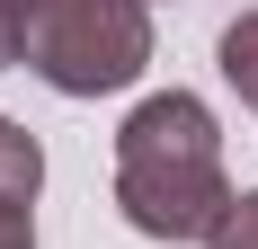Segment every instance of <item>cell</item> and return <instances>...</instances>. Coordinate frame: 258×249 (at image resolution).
I'll return each mask as SVG.
<instances>
[{
  "instance_id": "1",
  "label": "cell",
  "mask_w": 258,
  "mask_h": 249,
  "mask_svg": "<svg viewBox=\"0 0 258 249\" xmlns=\"http://www.w3.org/2000/svg\"><path fill=\"white\" fill-rule=\"evenodd\" d=\"M116 214L143 240H214V223L232 214L223 134L196 89H152L116 125Z\"/></svg>"
},
{
  "instance_id": "2",
  "label": "cell",
  "mask_w": 258,
  "mask_h": 249,
  "mask_svg": "<svg viewBox=\"0 0 258 249\" xmlns=\"http://www.w3.org/2000/svg\"><path fill=\"white\" fill-rule=\"evenodd\" d=\"M18 63L62 98L134 89L143 63H152V9L143 0H36Z\"/></svg>"
},
{
  "instance_id": "3",
  "label": "cell",
  "mask_w": 258,
  "mask_h": 249,
  "mask_svg": "<svg viewBox=\"0 0 258 249\" xmlns=\"http://www.w3.org/2000/svg\"><path fill=\"white\" fill-rule=\"evenodd\" d=\"M36 187H45V151H36L27 125L0 116V196H9V205H36Z\"/></svg>"
},
{
  "instance_id": "4",
  "label": "cell",
  "mask_w": 258,
  "mask_h": 249,
  "mask_svg": "<svg viewBox=\"0 0 258 249\" xmlns=\"http://www.w3.org/2000/svg\"><path fill=\"white\" fill-rule=\"evenodd\" d=\"M214 63H223V80L240 89V107L258 116V9H240V18L223 27V45H214Z\"/></svg>"
},
{
  "instance_id": "5",
  "label": "cell",
  "mask_w": 258,
  "mask_h": 249,
  "mask_svg": "<svg viewBox=\"0 0 258 249\" xmlns=\"http://www.w3.org/2000/svg\"><path fill=\"white\" fill-rule=\"evenodd\" d=\"M205 249H258V187H249V196H232V214L214 223Z\"/></svg>"
},
{
  "instance_id": "6",
  "label": "cell",
  "mask_w": 258,
  "mask_h": 249,
  "mask_svg": "<svg viewBox=\"0 0 258 249\" xmlns=\"http://www.w3.org/2000/svg\"><path fill=\"white\" fill-rule=\"evenodd\" d=\"M0 249H36V205H9V196H0Z\"/></svg>"
},
{
  "instance_id": "7",
  "label": "cell",
  "mask_w": 258,
  "mask_h": 249,
  "mask_svg": "<svg viewBox=\"0 0 258 249\" xmlns=\"http://www.w3.org/2000/svg\"><path fill=\"white\" fill-rule=\"evenodd\" d=\"M9 63H18V18L0 9V72H9Z\"/></svg>"
},
{
  "instance_id": "8",
  "label": "cell",
  "mask_w": 258,
  "mask_h": 249,
  "mask_svg": "<svg viewBox=\"0 0 258 249\" xmlns=\"http://www.w3.org/2000/svg\"><path fill=\"white\" fill-rule=\"evenodd\" d=\"M0 9H9V18H18V45H27V18H36V0H0Z\"/></svg>"
},
{
  "instance_id": "9",
  "label": "cell",
  "mask_w": 258,
  "mask_h": 249,
  "mask_svg": "<svg viewBox=\"0 0 258 249\" xmlns=\"http://www.w3.org/2000/svg\"><path fill=\"white\" fill-rule=\"evenodd\" d=\"M143 9H152V0H143Z\"/></svg>"
}]
</instances>
